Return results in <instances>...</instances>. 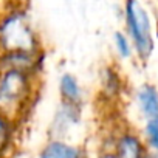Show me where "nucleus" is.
I'll return each instance as SVG.
<instances>
[{"label": "nucleus", "instance_id": "nucleus-7", "mask_svg": "<svg viewBox=\"0 0 158 158\" xmlns=\"http://www.w3.org/2000/svg\"><path fill=\"white\" fill-rule=\"evenodd\" d=\"M59 93L62 98V102L71 104V106H82V89L79 85V81L76 79L74 74L71 73H64L59 79Z\"/></svg>", "mask_w": 158, "mask_h": 158}, {"label": "nucleus", "instance_id": "nucleus-13", "mask_svg": "<svg viewBox=\"0 0 158 158\" xmlns=\"http://www.w3.org/2000/svg\"><path fill=\"white\" fill-rule=\"evenodd\" d=\"M96 158H116V155L113 153V150L110 147H102Z\"/></svg>", "mask_w": 158, "mask_h": 158}, {"label": "nucleus", "instance_id": "nucleus-14", "mask_svg": "<svg viewBox=\"0 0 158 158\" xmlns=\"http://www.w3.org/2000/svg\"><path fill=\"white\" fill-rule=\"evenodd\" d=\"M147 158H158V153H155V152L149 150V153H147Z\"/></svg>", "mask_w": 158, "mask_h": 158}, {"label": "nucleus", "instance_id": "nucleus-2", "mask_svg": "<svg viewBox=\"0 0 158 158\" xmlns=\"http://www.w3.org/2000/svg\"><path fill=\"white\" fill-rule=\"evenodd\" d=\"M0 51L5 54H39V37L23 11H10L0 20Z\"/></svg>", "mask_w": 158, "mask_h": 158}, {"label": "nucleus", "instance_id": "nucleus-11", "mask_svg": "<svg viewBox=\"0 0 158 158\" xmlns=\"http://www.w3.org/2000/svg\"><path fill=\"white\" fill-rule=\"evenodd\" d=\"M11 136H13V123L0 116V153L10 146Z\"/></svg>", "mask_w": 158, "mask_h": 158}, {"label": "nucleus", "instance_id": "nucleus-6", "mask_svg": "<svg viewBox=\"0 0 158 158\" xmlns=\"http://www.w3.org/2000/svg\"><path fill=\"white\" fill-rule=\"evenodd\" d=\"M40 158H89V155L82 147L54 138L44 146Z\"/></svg>", "mask_w": 158, "mask_h": 158}, {"label": "nucleus", "instance_id": "nucleus-12", "mask_svg": "<svg viewBox=\"0 0 158 158\" xmlns=\"http://www.w3.org/2000/svg\"><path fill=\"white\" fill-rule=\"evenodd\" d=\"M104 89L109 90V98L121 92V79L118 76V73H115L113 70H107L106 73V82H104Z\"/></svg>", "mask_w": 158, "mask_h": 158}, {"label": "nucleus", "instance_id": "nucleus-8", "mask_svg": "<svg viewBox=\"0 0 158 158\" xmlns=\"http://www.w3.org/2000/svg\"><path fill=\"white\" fill-rule=\"evenodd\" d=\"M79 116H81V107L62 102L53 121V129L57 130V135H62L79 121Z\"/></svg>", "mask_w": 158, "mask_h": 158}, {"label": "nucleus", "instance_id": "nucleus-4", "mask_svg": "<svg viewBox=\"0 0 158 158\" xmlns=\"http://www.w3.org/2000/svg\"><path fill=\"white\" fill-rule=\"evenodd\" d=\"M116 158H147L149 149L146 141L132 129L121 127L112 133L110 146Z\"/></svg>", "mask_w": 158, "mask_h": 158}, {"label": "nucleus", "instance_id": "nucleus-5", "mask_svg": "<svg viewBox=\"0 0 158 158\" xmlns=\"http://www.w3.org/2000/svg\"><path fill=\"white\" fill-rule=\"evenodd\" d=\"M136 106L146 121L158 119V89L152 84H143L136 90Z\"/></svg>", "mask_w": 158, "mask_h": 158}, {"label": "nucleus", "instance_id": "nucleus-1", "mask_svg": "<svg viewBox=\"0 0 158 158\" xmlns=\"http://www.w3.org/2000/svg\"><path fill=\"white\" fill-rule=\"evenodd\" d=\"M36 73L3 68L0 70V116L14 123L28 109L36 93Z\"/></svg>", "mask_w": 158, "mask_h": 158}, {"label": "nucleus", "instance_id": "nucleus-10", "mask_svg": "<svg viewBox=\"0 0 158 158\" xmlns=\"http://www.w3.org/2000/svg\"><path fill=\"white\" fill-rule=\"evenodd\" d=\"M144 141L149 150L158 153V119L146 121L144 124Z\"/></svg>", "mask_w": 158, "mask_h": 158}, {"label": "nucleus", "instance_id": "nucleus-3", "mask_svg": "<svg viewBox=\"0 0 158 158\" xmlns=\"http://www.w3.org/2000/svg\"><path fill=\"white\" fill-rule=\"evenodd\" d=\"M124 22L126 34L129 36L135 54L141 62H147L153 53V36L150 16L143 3L138 0H130L124 3Z\"/></svg>", "mask_w": 158, "mask_h": 158}, {"label": "nucleus", "instance_id": "nucleus-9", "mask_svg": "<svg viewBox=\"0 0 158 158\" xmlns=\"http://www.w3.org/2000/svg\"><path fill=\"white\" fill-rule=\"evenodd\" d=\"M113 44H115V50L121 59H130L133 56L135 50H133V45L126 33L116 31L113 34Z\"/></svg>", "mask_w": 158, "mask_h": 158}]
</instances>
